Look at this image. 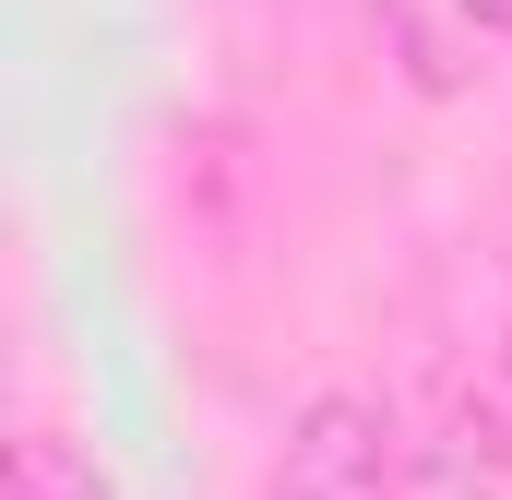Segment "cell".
<instances>
[{
    "instance_id": "cell-2",
    "label": "cell",
    "mask_w": 512,
    "mask_h": 500,
    "mask_svg": "<svg viewBox=\"0 0 512 500\" xmlns=\"http://www.w3.org/2000/svg\"><path fill=\"white\" fill-rule=\"evenodd\" d=\"M0 500H120V489H108V477H96V465H84L60 429H24V441H12V477H0Z\"/></svg>"
},
{
    "instance_id": "cell-3",
    "label": "cell",
    "mask_w": 512,
    "mask_h": 500,
    "mask_svg": "<svg viewBox=\"0 0 512 500\" xmlns=\"http://www.w3.org/2000/svg\"><path fill=\"white\" fill-rule=\"evenodd\" d=\"M477 24H512V0H477Z\"/></svg>"
},
{
    "instance_id": "cell-1",
    "label": "cell",
    "mask_w": 512,
    "mask_h": 500,
    "mask_svg": "<svg viewBox=\"0 0 512 500\" xmlns=\"http://www.w3.org/2000/svg\"><path fill=\"white\" fill-rule=\"evenodd\" d=\"M262 500H393V441H382V405L358 393H310L286 453H274V489Z\"/></svg>"
}]
</instances>
